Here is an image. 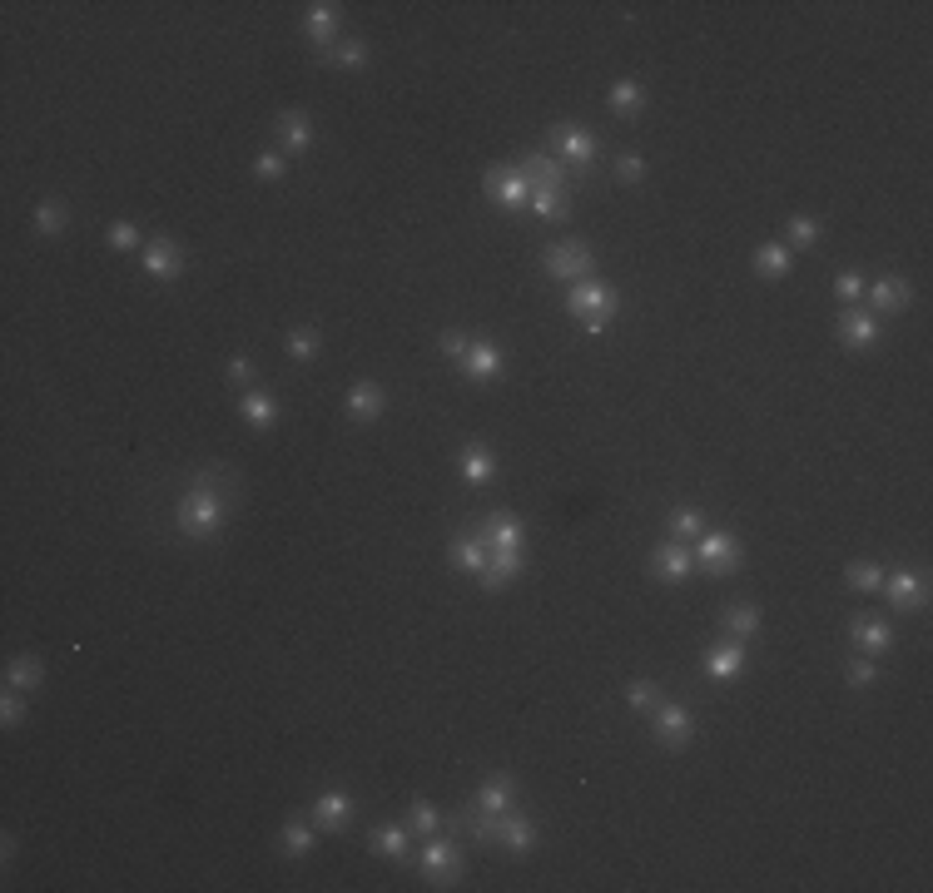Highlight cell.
I'll return each instance as SVG.
<instances>
[{"mask_svg": "<svg viewBox=\"0 0 933 893\" xmlns=\"http://www.w3.org/2000/svg\"><path fill=\"white\" fill-rule=\"evenodd\" d=\"M566 308H571V318L596 338V333H606L611 328V318L621 313V298H616V288L611 283H601V278H581V283H571V293H566Z\"/></svg>", "mask_w": 933, "mask_h": 893, "instance_id": "6da1fadb", "label": "cell"}, {"mask_svg": "<svg viewBox=\"0 0 933 893\" xmlns=\"http://www.w3.org/2000/svg\"><path fill=\"white\" fill-rule=\"evenodd\" d=\"M288 358L293 363H313L318 358V333L313 328H293L288 333Z\"/></svg>", "mask_w": 933, "mask_h": 893, "instance_id": "60d3db41", "label": "cell"}, {"mask_svg": "<svg viewBox=\"0 0 933 893\" xmlns=\"http://www.w3.org/2000/svg\"><path fill=\"white\" fill-rule=\"evenodd\" d=\"M497 844H507V854H517V859H522V854H532V849H536L532 819H522V814H512V809H507V814H502V839H497Z\"/></svg>", "mask_w": 933, "mask_h": 893, "instance_id": "4316f807", "label": "cell"}, {"mask_svg": "<svg viewBox=\"0 0 933 893\" xmlns=\"http://www.w3.org/2000/svg\"><path fill=\"white\" fill-rule=\"evenodd\" d=\"M224 378H229V383H239V387H244V383H254V363H249V358H229Z\"/></svg>", "mask_w": 933, "mask_h": 893, "instance_id": "f5cc1de1", "label": "cell"}, {"mask_svg": "<svg viewBox=\"0 0 933 893\" xmlns=\"http://www.w3.org/2000/svg\"><path fill=\"white\" fill-rule=\"evenodd\" d=\"M348 819H353V799H348L343 789H328V794H318V799H313V824H318V829L343 834V829H348Z\"/></svg>", "mask_w": 933, "mask_h": 893, "instance_id": "2e32d148", "label": "cell"}, {"mask_svg": "<svg viewBox=\"0 0 933 893\" xmlns=\"http://www.w3.org/2000/svg\"><path fill=\"white\" fill-rule=\"evenodd\" d=\"M482 189H487V199H492L497 209H522V204L532 199L527 174H522V169H512V164H492V169L482 174Z\"/></svg>", "mask_w": 933, "mask_h": 893, "instance_id": "5b68a950", "label": "cell"}, {"mask_svg": "<svg viewBox=\"0 0 933 893\" xmlns=\"http://www.w3.org/2000/svg\"><path fill=\"white\" fill-rule=\"evenodd\" d=\"M452 566L477 576V571L487 566V546H482L477 536H457V541H452Z\"/></svg>", "mask_w": 933, "mask_h": 893, "instance_id": "836d02e7", "label": "cell"}, {"mask_svg": "<svg viewBox=\"0 0 933 893\" xmlns=\"http://www.w3.org/2000/svg\"><path fill=\"white\" fill-rule=\"evenodd\" d=\"M616 179H621V184H641V179H646V159H641V154H621V159H616Z\"/></svg>", "mask_w": 933, "mask_h": 893, "instance_id": "bcb514c9", "label": "cell"}, {"mask_svg": "<svg viewBox=\"0 0 933 893\" xmlns=\"http://www.w3.org/2000/svg\"><path fill=\"white\" fill-rule=\"evenodd\" d=\"M849 636L859 645V655H879V650L894 645V631H889L884 621H874V616H854V621H849Z\"/></svg>", "mask_w": 933, "mask_h": 893, "instance_id": "cb8c5ba5", "label": "cell"}, {"mask_svg": "<svg viewBox=\"0 0 933 893\" xmlns=\"http://www.w3.org/2000/svg\"><path fill=\"white\" fill-rule=\"evenodd\" d=\"M755 268H760L765 278H785V273L795 268L790 244H760V249H755Z\"/></svg>", "mask_w": 933, "mask_h": 893, "instance_id": "1f68e13d", "label": "cell"}, {"mask_svg": "<svg viewBox=\"0 0 933 893\" xmlns=\"http://www.w3.org/2000/svg\"><path fill=\"white\" fill-rule=\"evenodd\" d=\"M65 224H70V204H65V199H45V204L35 209V229H40V234H60Z\"/></svg>", "mask_w": 933, "mask_h": 893, "instance_id": "8d00e7d4", "label": "cell"}, {"mask_svg": "<svg viewBox=\"0 0 933 893\" xmlns=\"http://www.w3.org/2000/svg\"><path fill=\"white\" fill-rule=\"evenodd\" d=\"M452 829H467L477 844H497L502 839V814H492V809H457L452 814Z\"/></svg>", "mask_w": 933, "mask_h": 893, "instance_id": "d6986e66", "label": "cell"}, {"mask_svg": "<svg viewBox=\"0 0 933 893\" xmlns=\"http://www.w3.org/2000/svg\"><path fill=\"white\" fill-rule=\"evenodd\" d=\"M690 571H695V551H690L685 541H661V546L651 551V576H656V581H670V586H675V581H685Z\"/></svg>", "mask_w": 933, "mask_h": 893, "instance_id": "30bf717a", "label": "cell"}, {"mask_svg": "<svg viewBox=\"0 0 933 893\" xmlns=\"http://www.w3.org/2000/svg\"><path fill=\"white\" fill-rule=\"evenodd\" d=\"M884 596H889V606H899V611H919V606L929 601V581H924L919 571H894V576H884Z\"/></svg>", "mask_w": 933, "mask_h": 893, "instance_id": "7c38bea8", "label": "cell"}, {"mask_svg": "<svg viewBox=\"0 0 933 893\" xmlns=\"http://www.w3.org/2000/svg\"><path fill=\"white\" fill-rule=\"evenodd\" d=\"M224 511H229V502L219 497V487L214 482H194L184 497H179V507H174V521H179V531L184 536H214L219 526H224Z\"/></svg>", "mask_w": 933, "mask_h": 893, "instance_id": "7a4b0ae2", "label": "cell"}, {"mask_svg": "<svg viewBox=\"0 0 933 893\" xmlns=\"http://www.w3.org/2000/svg\"><path fill=\"white\" fill-rule=\"evenodd\" d=\"M844 581H849V591H879V586H884V571H879L874 561H849V566H844Z\"/></svg>", "mask_w": 933, "mask_h": 893, "instance_id": "74e56055", "label": "cell"}, {"mask_svg": "<svg viewBox=\"0 0 933 893\" xmlns=\"http://www.w3.org/2000/svg\"><path fill=\"white\" fill-rule=\"evenodd\" d=\"M670 531H675L680 541H685V536H700V531H705V516H700L695 507H680L675 516H670Z\"/></svg>", "mask_w": 933, "mask_h": 893, "instance_id": "7bdbcfd3", "label": "cell"}, {"mask_svg": "<svg viewBox=\"0 0 933 893\" xmlns=\"http://www.w3.org/2000/svg\"><path fill=\"white\" fill-rule=\"evenodd\" d=\"M849 685H854V690H864V685H874V660H869V655H859V660H849Z\"/></svg>", "mask_w": 933, "mask_h": 893, "instance_id": "f907efd6", "label": "cell"}, {"mask_svg": "<svg viewBox=\"0 0 933 893\" xmlns=\"http://www.w3.org/2000/svg\"><path fill=\"white\" fill-rule=\"evenodd\" d=\"M551 144H556V159H561L566 169H591V164H596V139L581 125H571V120L551 129Z\"/></svg>", "mask_w": 933, "mask_h": 893, "instance_id": "9c48e42d", "label": "cell"}, {"mask_svg": "<svg viewBox=\"0 0 933 893\" xmlns=\"http://www.w3.org/2000/svg\"><path fill=\"white\" fill-rule=\"evenodd\" d=\"M651 735H656V745H666V750H685V745H690V735H695L690 710H685V705H670V700H661V705L651 710Z\"/></svg>", "mask_w": 933, "mask_h": 893, "instance_id": "ba28073f", "label": "cell"}, {"mask_svg": "<svg viewBox=\"0 0 933 893\" xmlns=\"http://www.w3.org/2000/svg\"><path fill=\"white\" fill-rule=\"evenodd\" d=\"M467 348H472V343H467V333H457V328H447V333H442V353H447V358H457V363H462V358H467Z\"/></svg>", "mask_w": 933, "mask_h": 893, "instance_id": "816d5d0a", "label": "cell"}, {"mask_svg": "<svg viewBox=\"0 0 933 893\" xmlns=\"http://www.w3.org/2000/svg\"><path fill=\"white\" fill-rule=\"evenodd\" d=\"M318 60H328V65H343V70H363V65H368V45L348 35V40H338L333 50H323Z\"/></svg>", "mask_w": 933, "mask_h": 893, "instance_id": "d6a6232c", "label": "cell"}, {"mask_svg": "<svg viewBox=\"0 0 933 893\" xmlns=\"http://www.w3.org/2000/svg\"><path fill=\"white\" fill-rule=\"evenodd\" d=\"M20 695H25V690H10V685H5V700H0V720H5V725H20V720H25V700H20Z\"/></svg>", "mask_w": 933, "mask_h": 893, "instance_id": "c3c4849f", "label": "cell"}, {"mask_svg": "<svg viewBox=\"0 0 933 893\" xmlns=\"http://www.w3.org/2000/svg\"><path fill=\"white\" fill-rule=\"evenodd\" d=\"M437 824H442V819H437V809H432L427 799H417V804L407 809V834H412V839H432Z\"/></svg>", "mask_w": 933, "mask_h": 893, "instance_id": "f35d334b", "label": "cell"}, {"mask_svg": "<svg viewBox=\"0 0 933 893\" xmlns=\"http://www.w3.org/2000/svg\"><path fill=\"white\" fill-rule=\"evenodd\" d=\"M819 244V224L814 219H790V249H809Z\"/></svg>", "mask_w": 933, "mask_h": 893, "instance_id": "7dc6e473", "label": "cell"}, {"mask_svg": "<svg viewBox=\"0 0 933 893\" xmlns=\"http://www.w3.org/2000/svg\"><path fill=\"white\" fill-rule=\"evenodd\" d=\"M5 685H10V690H35V685H40V660L15 655V660L5 665Z\"/></svg>", "mask_w": 933, "mask_h": 893, "instance_id": "d590c367", "label": "cell"}, {"mask_svg": "<svg viewBox=\"0 0 933 893\" xmlns=\"http://www.w3.org/2000/svg\"><path fill=\"white\" fill-rule=\"evenodd\" d=\"M532 184H561V189H571V174H566V164L556 159V154H541V149H532L522 164H517Z\"/></svg>", "mask_w": 933, "mask_h": 893, "instance_id": "603a6c76", "label": "cell"}, {"mask_svg": "<svg viewBox=\"0 0 933 893\" xmlns=\"http://www.w3.org/2000/svg\"><path fill=\"white\" fill-rule=\"evenodd\" d=\"M532 184V179H527ZM532 214L536 219H546V224H566L571 219V189H561V184H532Z\"/></svg>", "mask_w": 933, "mask_h": 893, "instance_id": "5bb4252c", "label": "cell"}, {"mask_svg": "<svg viewBox=\"0 0 933 893\" xmlns=\"http://www.w3.org/2000/svg\"><path fill=\"white\" fill-rule=\"evenodd\" d=\"M417 864H422V874H427V884L432 889H452L457 884V874H462V854H457V844L452 839H422V854H417Z\"/></svg>", "mask_w": 933, "mask_h": 893, "instance_id": "3957f363", "label": "cell"}, {"mask_svg": "<svg viewBox=\"0 0 933 893\" xmlns=\"http://www.w3.org/2000/svg\"><path fill=\"white\" fill-rule=\"evenodd\" d=\"M239 412H244V422H254V427H273V422H278V397H273V392H244Z\"/></svg>", "mask_w": 933, "mask_h": 893, "instance_id": "4dcf8cb0", "label": "cell"}, {"mask_svg": "<svg viewBox=\"0 0 933 893\" xmlns=\"http://www.w3.org/2000/svg\"><path fill=\"white\" fill-rule=\"evenodd\" d=\"M512 799H517L512 774H492V779L477 789V804H482V809H492V814H507V809H512Z\"/></svg>", "mask_w": 933, "mask_h": 893, "instance_id": "f1b7e54d", "label": "cell"}, {"mask_svg": "<svg viewBox=\"0 0 933 893\" xmlns=\"http://www.w3.org/2000/svg\"><path fill=\"white\" fill-rule=\"evenodd\" d=\"M720 631H725V640H740V645H745V640H755V631H760V611L745 606V601H740V606H725V611H720Z\"/></svg>", "mask_w": 933, "mask_h": 893, "instance_id": "484cf974", "label": "cell"}, {"mask_svg": "<svg viewBox=\"0 0 933 893\" xmlns=\"http://www.w3.org/2000/svg\"><path fill=\"white\" fill-rule=\"evenodd\" d=\"M839 338H844L849 348H874V343H879V318L864 313V308H844V313H839Z\"/></svg>", "mask_w": 933, "mask_h": 893, "instance_id": "ac0fdd59", "label": "cell"}, {"mask_svg": "<svg viewBox=\"0 0 933 893\" xmlns=\"http://www.w3.org/2000/svg\"><path fill=\"white\" fill-rule=\"evenodd\" d=\"M303 35L318 45V55L333 50V45H338V5H333V0L308 5V15H303Z\"/></svg>", "mask_w": 933, "mask_h": 893, "instance_id": "4fadbf2b", "label": "cell"}, {"mask_svg": "<svg viewBox=\"0 0 933 893\" xmlns=\"http://www.w3.org/2000/svg\"><path fill=\"white\" fill-rule=\"evenodd\" d=\"M695 566L710 571V576H730L740 566V536H730V531H700Z\"/></svg>", "mask_w": 933, "mask_h": 893, "instance_id": "8992f818", "label": "cell"}, {"mask_svg": "<svg viewBox=\"0 0 933 893\" xmlns=\"http://www.w3.org/2000/svg\"><path fill=\"white\" fill-rule=\"evenodd\" d=\"M641 105H646V90L636 80H616L611 85V110L616 115H641Z\"/></svg>", "mask_w": 933, "mask_h": 893, "instance_id": "e575fe53", "label": "cell"}, {"mask_svg": "<svg viewBox=\"0 0 933 893\" xmlns=\"http://www.w3.org/2000/svg\"><path fill=\"white\" fill-rule=\"evenodd\" d=\"M139 258H144V273L149 278H179L184 273V249L174 244V239H149L144 249H139Z\"/></svg>", "mask_w": 933, "mask_h": 893, "instance_id": "8fae6325", "label": "cell"}, {"mask_svg": "<svg viewBox=\"0 0 933 893\" xmlns=\"http://www.w3.org/2000/svg\"><path fill=\"white\" fill-rule=\"evenodd\" d=\"M626 705H631V710H646V715H651V710L661 705V690H656V680H631V685H626Z\"/></svg>", "mask_w": 933, "mask_h": 893, "instance_id": "b9f144b4", "label": "cell"}, {"mask_svg": "<svg viewBox=\"0 0 933 893\" xmlns=\"http://www.w3.org/2000/svg\"><path fill=\"white\" fill-rule=\"evenodd\" d=\"M254 174H259V179H283V174H288V164H283V154H273V149H268V154H259V159H254Z\"/></svg>", "mask_w": 933, "mask_h": 893, "instance_id": "681fc988", "label": "cell"}, {"mask_svg": "<svg viewBox=\"0 0 933 893\" xmlns=\"http://www.w3.org/2000/svg\"><path fill=\"white\" fill-rule=\"evenodd\" d=\"M343 407H348V417H358V422H373V417H383V407H388V392H383L378 383H358V387H348Z\"/></svg>", "mask_w": 933, "mask_h": 893, "instance_id": "7402d4cb", "label": "cell"}, {"mask_svg": "<svg viewBox=\"0 0 933 893\" xmlns=\"http://www.w3.org/2000/svg\"><path fill=\"white\" fill-rule=\"evenodd\" d=\"M105 239H110V249H115V254L144 249V239H139V229H134V224H110V234H105Z\"/></svg>", "mask_w": 933, "mask_h": 893, "instance_id": "ee69618b", "label": "cell"}, {"mask_svg": "<svg viewBox=\"0 0 933 893\" xmlns=\"http://www.w3.org/2000/svg\"><path fill=\"white\" fill-rule=\"evenodd\" d=\"M472 536H477L487 551H522L527 526H522L512 511H492V516H482V521L472 526Z\"/></svg>", "mask_w": 933, "mask_h": 893, "instance_id": "52a82bcc", "label": "cell"}, {"mask_svg": "<svg viewBox=\"0 0 933 893\" xmlns=\"http://www.w3.org/2000/svg\"><path fill=\"white\" fill-rule=\"evenodd\" d=\"M705 670H710L715 680H735V675L745 670V645H740V640H720V645L705 655Z\"/></svg>", "mask_w": 933, "mask_h": 893, "instance_id": "d4e9b609", "label": "cell"}, {"mask_svg": "<svg viewBox=\"0 0 933 893\" xmlns=\"http://www.w3.org/2000/svg\"><path fill=\"white\" fill-rule=\"evenodd\" d=\"M407 824H378L373 829V854L378 859H407Z\"/></svg>", "mask_w": 933, "mask_h": 893, "instance_id": "f546056e", "label": "cell"}, {"mask_svg": "<svg viewBox=\"0 0 933 893\" xmlns=\"http://www.w3.org/2000/svg\"><path fill=\"white\" fill-rule=\"evenodd\" d=\"M472 383H492V378H502V368H507V358H502V348L497 343H472L467 348V358L457 363Z\"/></svg>", "mask_w": 933, "mask_h": 893, "instance_id": "9a60e30c", "label": "cell"}, {"mask_svg": "<svg viewBox=\"0 0 933 893\" xmlns=\"http://www.w3.org/2000/svg\"><path fill=\"white\" fill-rule=\"evenodd\" d=\"M522 576V551H487V566L477 571V581L487 586V591H502L507 581H517Z\"/></svg>", "mask_w": 933, "mask_h": 893, "instance_id": "ffe728a7", "label": "cell"}, {"mask_svg": "<svg viewBox=\"0 0 933 893\" xmlns=\"http://www.w3.org/2000/svg\"><path fill=\"white\" fill-rule=\"evenodd\" d=\"M273 129H278V139H283L288 154H303V149L313 144V120H308V110H283V115L273 120Z\"/></svg>", "mask_w": 933, "mask_h": 893, "instance_id": "44dd1931", "label": "cell"}, {"mask_svg": "<svg viewBox=\"0 0 933 893\" xmlns=\"http://www.w3.org/2000/svg\"><path fill=\"white\" fill-rule=\"evenodd\" d=\"M457 472H462V482H467V487H482V482H492V472H497V457H492L487 447H477V442H472V447H467V452L457 457Z\"/></svg>", "mask_w": 933, "mask_h": 893, "instance_id": "83f0119b", "label": "cell"}, {"mask_svg": "<svg viewBox=\"0 0 933 893\" xmlns=\"http://www.w3.org/2000/svg\"><path fill=\"white\" fill-rule=\"evenodd\" d=\"M864 293H869L874 313H904V308H909V298H914V293H909V283H904V278H894V273L874 278Z\"/></svg>", "mask_w": 933, "mask_h": 893, "instance_id": "e0dca14e", "label": "cell"}, {"mask_svg": "<svg viewBox=\"0 0 933 893\" xmlns=\"http://www.w3.org/2000/svg\"><path fill=\"white\" fill-rule=\"evenodd\" d=\"M541 268H546L551 278H561V283H581V278H591L596 254H591L581 239H566V244H551V249H546Z\"/></svg>", "mask_w": 933, "mask_h": 893, "instance_id": "277c9868", "label": "cell"}, {"mask_svg": "<svg viewBox=\"0 0 933 893\" xmlns=\"http://www.w3.org/2000/svg\"><path fill=\"white\" fill-rule=\"evenodd\" d=\"M864 288H869V283H864L859 273H839V278H834V293H839V298H844L849 308H859V298H864Z\"/></svg>", "mask_w": 933, "mask_h": 893, "instance_id": "f6af8a7d", "label": "cell"}, {"mask_svg": "<svg viewBox=\"0 0 933 893\" xmlns=\"http://www.w3.org/2000/svg\"><path fill=\"white\" fill-rule=\"evenodd\" d=\"M278 844H283L288 859H303V854L313 849V829H308L303 819H293V824H283V839H278Z\"/></svg>", "mask_w": 933, "mask_h": 893, "instance_id": "ab89813d", "label": "cell"}]
</instances>
